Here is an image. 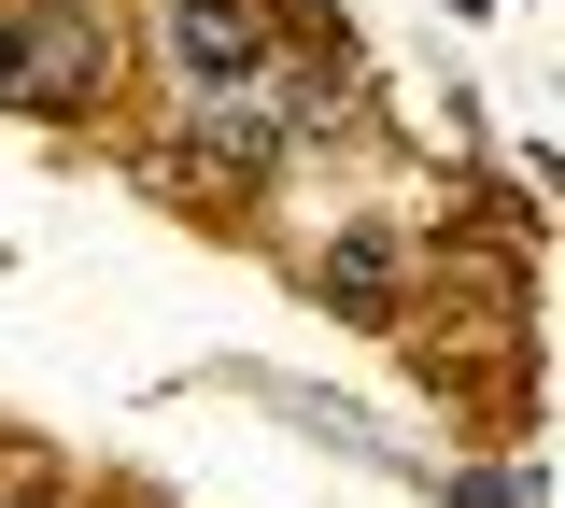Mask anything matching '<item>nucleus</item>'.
I'll use <instances>...</instances> for the list:
<instances>
[{
  "label": "nucleus",
  "mask_w": 565,
  "mask_h": 508,
  "mask_svg": "<svg viewBox=\"0 0 565 508\" xmlns=\"http://www.w3.org/2000/svg\"><path fill=\"white\" fill-rule=\"evenodd\" d=\"M114 14L99 0H0V114H43V128H71V114H99L114 99Z\"/></svg>",
  "instance_id": "obj_1"
},
{
  "label": "nucleus",
  "mask_w": 565,
  "mask_h": 508,
  "mask_svg": "<svg viewBox=\"0 0 565 508\" xmlns=\"http://www.w3.org/2000/svg\"><path fill=\"white\" fill-rule=\"evenodd\" d=\"M156 43H170L184 99H226L269 72V0H156Z\"/></svg>",
  "instance_id": "obj_2"
},
{
  "label": "nucleus",
  "mask_w": 565,
  "mask_h": 508,
  "mask_svg": "<svg viewBox=\"0 0 565 508\" xmlns=\"http://www.w3.org/2000/svg\"><path fill=\"white\" fill-rule=\"evenodd\" d=\"M311 283L340 296L353 325H396V283H411V240H396V226L367 213V226H340V240H326V255H311Z\"/></svg>",
  "instance_id": "obj_3"
},
{
  "label": "nucleus",
  "mask_w": 565,
  "mask_h": 508,
  "mask_svg": "<svg viewBox=\"0 0 565 508\" xmlns=\"http://www.w3.org/2000/svg\"><path fill=\"white\" fill-rule=\"evenodd\" d=\"M452 508H537V480H523V466H467V480H452Z\"/></svg>",
  "instance_id": "obj_4"
}]
</instances>
